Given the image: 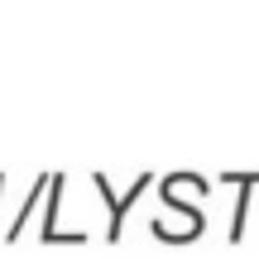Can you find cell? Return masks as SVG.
I'll return each mask as SVG.
<instances>
[{
  "mask_svg": "<svg viewBox=\"0 0 259 259\" xmlns=\"http://www.w3.org/2000/svg\"><path fill=\"white\" fill-rule=\"evenodd\" d=\"M92 183H96V192L106 197V211H111V226H106V240L115 245V240L125 235V216H130V206H135L139 197H144L149 187H154V173H139L135 183L125 187V192H115V187H111V178H106V173H96Z\"/></svg>",
  "mask_w": 259,
  "mask_h": 259,
  "instance_id": "6da1fadb",
  "label": "cell"
},
{
  "mask_svg": "<svg viewBox=\"0 0 259 259\" xmlns=\"http://www.w3.org/2000/svg\"><path fill=\"white\" fill-rule=\"evenodd\" d=\"M221 187H240V197H235V206H231V231H226V240H240L245 235V216H250V187H259V168L254 173H240V168H226L221 178H216Z\"/></svg>",
  "mask_w": 259,
  "mask_h": 259,
  "instance_id": "7a4b0ae2",
  "label": "cell"
},
{
  "mask_svg": "<svg viewBox=\"0 0 259 259\" xmlns=\"http://www.w3.org/2000/svg\"><path fill=\"white\" fill-rule=\"evenodd\" d=\"M63 173H48V206H44V231H38V240L44 245H77L72 235L58 231V211H63Z\"/></svg>",
  "mask_w": 259,
  "mask_h": 259,
  "instance_id": "3957f363",
  "label": "cell"
},
{
  "mask_svg": "<svg viewBox=\"0 0 259 259\" xmlns=\"http://www.w3.org/2000/svg\"><path fill=\"white\" fill-rule=\"evenodd\" d=\"M48 192V173H38V183L29 187V197H24V206H19V216L10 221V231H5V240H19V231H24V221H29V211L38 206V197Z\"/></svg>",
  "mask_w": 259,
  "mask_h": 259,
  "instance_id": "277c9868",
  "label": "cell"
},
{
  "mask_svg": "<svg viewBox=\"0 0 259 259\" xmlns=\"http://www.w3.org/2000/svg\"><path fill=\"white\" fill-rule=\"evenodd\" d=\"M0 192H5V173H0Z\"/></svg>",
  "mask_w": 259,
  "mask_h": 259,
  "instance_id": "5b68a950",
  "label": "cell"
}]
</instances>
